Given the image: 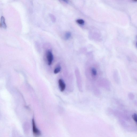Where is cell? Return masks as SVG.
<instances>
[{"label": "cell", "mask_w": 137, "mask_h": 137, "mask_svg": "<svg viewBox=\"0 0 137 137\" xmlns=\"http://www.w3.org/2000/svg\"><path fill=\"white\" fill-rule=\"evenodd\" d=\"M32 126H33V131L34 136L36 137L39 136L41 133L40 131L36 127L34 119H32Z\"/></svg>", "instance_id": "6da1fadb"}, {"label": "cell", "mask_w": 137, "mask_h": 137, "mask_svg": "<svg viewBox=\"0 0 137 137\" xmlns=\"http://www.w3.org/2000/svg\"><path fill=\"white\" fill-rule=\"evenodd\" d=\"M46 57L48 64L50 65L52 64L53 59V55L51 51L49 50L47 51Z\"/></svg>", "instance_id": "7a4b0ae2"}, {"label": "cell", "mask_w": 137, "mask_h": 137, "mask_svg": "<svg viewBox=\"0 0 137 137\" xmlns=\"http://www.w3.org/2000/svg\"><path fill=\"white\" fill-rule=\"evenodd\" d=\"M59 87L61 92H63L65 90L66 88L65 84L64 81L62 79H60L59 81Z\"/></svg>", "instance_id": "3957f363"}, {"label": "cell", "mask_w": 137, "mask_h": 137, "mask_svg": "<svg viewBox=\"0 0 137 137\" xmlns=\"http://www.w3.org/2000/svg\"><path fill=\"white\" fill-rule=\"evenodd\" d=\"M91 73L92 76L96 77L97 74V70L95 68L92 67L91 68Z\"/></svg>", "instance_id": "277c9868"}, {"label": "cell", "mask_w": 137, "mask_h": 137, "mask_svg": "<svg viewBox=\"0 0 137 137\" xmlns=\"http://www.w3.org/2000/svg\"><path fill=\"white\" fill-rule=\"evenodd\" d=\"M1 23L0 24H1V26L4 28H6V26L5 24V19H4V17L3 16L1 17Z\"/></svg>", "instance_id": "5b68a950"}, {"label": "cell", "mask_w": 137, "mask_h": 137, "mask_svg": "<svg viewBox=\"0 0 137 137\" xmlns=\"http://www.w3.org/2000/svg\"><path fill=\"white\" fill-rule=\"evenodd\" d=\"M71 33L69 32H66L65 35V39L66 40H67L69 39L71 36Z\"/></svg>", "instance_id": "8992f818"}, {"label": "cell", "mask_w": 137, "mask_h": 137, "mask_svg": "<svg viewBox=\"0 0 137 137\" xmlns=\"http://www.w3.org/2000/svg\"><path fill=\"white\" fill-rule=\"evenodd\" d=\"M61 70V67L60 66H58L56 68H55L54 71V73L55 74H57Z\"/></svg>", "instance_id": "52a82bcc"}, {"label": "cell", "mask_w": 137, "mask_h": 137, "mask_svg": "<svg viewBox=\"0 0 137 137\" xmlns=\"http://www.w3.org/2000/svg\"><path fill=\"white\" fill-rule=\"evenodd\" d=\"M76 22L77 23L79 24L83 25L84 24V20L82 19H78L77 20Z\"/></svg>", "instance_id": "ba28073f"}, {"label": "cell", "mask_w": 137, "mask_h": 137, "mask_svg": "<svg viewBox=\"0 0 137 137\" xmlns=\"http://www.w3.org/2000/svg\"><path fill=\"white\" fill-rule=\"evenodd\" d=\"M137 115L136 113H135L134 114L132 115V118H133L134 120L136 123L137 122Z\"/></svg>", "instance_id": "9c48e42d"}]
</instances>
